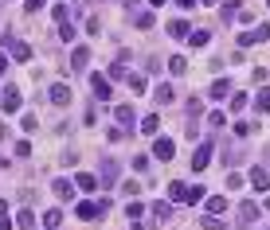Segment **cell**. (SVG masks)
<instances>
[{
  "instance_id": "obj_22",
  "label": "cell",
  "mask_w": 270,
  "mask_h": 230,
  "mask_svg": "<svg viewBox=\"0 0 270 230\" xmlns=\"http://www.w3.org/2000/svg\"><path fill=\"white\" fill-rule=\"evenodd\" d=\"M157 129H161V117H157V113H149L145 121H141V133H145V137H153Z\"/></svg>"
},
{
  "instance_id": "obj_35",
  "label": "cell",
  "mask_w": 270,
  "mask_h": 230,
  "mask_svg": "<svg viewBox=\"0 0 270 230\" xmlns=\"http://www.w3.org/2000/svg\"><path fill=\"white\" fill-rule=\"evenodd\" d=\"M121 191H125V195H137V191H141V184H137V180H125V184H121Z\"/></svg>"
},
{
  "instance_id": "obj_46",
  "label": "cell",
  "mask_w": 270,
  "mask_h": 230,
  "mask_svg": "<svg viewBox=\"0 0 270 230\" xmlns=\"http://www.w3.org/2000/svg\"><path fill=\"white\" fill-rule=\"evenodd\" d=\"M266 207H270V199H266Z\"/></svg>"
},
{
  "instance_id": "obj_18",
  "label": "cell",
  "mask_w": 270,
  "mask_h": 230,
  "mask_svg": "<svg viewBox=\"0 0 270 230\" xmlns=\"http://www.w3.org/2000/svg\"><path fill=\"white\" fill-rule=\"evenodd\" d=\"M204 203H208V215H223V211H227L223 195H211V199H204Z\"/></svg>"
},
{
  "instance_id": "obj_38",
  "label": "cell",
  "mask_w": 270,
  "mask_h": 230,
  "mask_svg": "<svg viewBox=\"0 0 270 230\" xmlns=\"http://www.w3.org/2000/svg\"><path fill=\"white\" fill-rule=\"evenodd\" d=\"M196 4H200V0H176V8H184V12H188V8H196Z\"/></svg>"
},
{
  "instance_id": "obj_36",
  "label": "cell",
  "mask_w": 270,
  "mask_h": 230,
  "mask_svg": "<svg viewBox=\"0 0 270 230\" xmlns=\"http://www.w3.org/2000/svg\"><path fill=\"white\" fill-rule=\"evenodd\" d=\"M133 172H149V160H145V156H133Z\"/></svg>"
},
{
  "instance_id": "obj_37",
  "label": "cell",
  "mask_w": 270,
  "mask_h": 230,
  "mask_svg": "<svg viewBox=\"0 0 270 230\" xmlns=\"http://www.w3.org/2000/svg\"><path fill=\"white\" fill-rule=\"evenodd\" d=\"M231 16H239V4L231 0V4H223V20H231Z\"/></svg>"
},
{
  "instance_id": "obj_9",
  "label": "cell",
  "mask_w": 270,
  "mask_h": 230,
  "mask_svg": "<svg viewBox=\"0 0 270 230\" xmlns=\"http://www.w3.org/2000/svg\"><path fill=\"white\" fill-rule=\"evenodd\" d=\"M251 187H255V191H270V176H266V168H251Z\"/></svg>"
},
{
  "instance_id": "obj_19",
  "label": "cell",
  "mask_w": 270,
  "mask_h": 230,
  "mask_svg": "<svg viewBox=\"0 0 270 230\" xmlns=\"http://www.w3.org/2000/svg\"><path fill=\"white\" fill-rule=\"evenodd\" d=\"M59 222H63V211H59V207H51V211L43 215V226L47 230H59Z\"/></svg>"
},
{
  "instance_id": "obj_16",
  "label": "cell",
  "mask_w": 270,
  "mask_h": 230,
  "mask_svg": "<svg viewBox=\"0 0 270 230\" xmlns=\"http://www.w3.org/2000/svg\"><path fill=\"white\" fill-rule=\"evenodd\" d=\"M227 94H231V82H227V78H215V86H211V101L227 98Z\"/></svg>"
},
{
  "instance_id": "obj_21",
  "label": "cell",
  "mask_w": 270,
  "mask_h": 230,
  "mask_svg": "<svg viewBox=\"0 0 270 230\" xmlns=\"http://www.w3.org/2000/svg\"><path fill=\"white\" fill-rule=\"evenodd\" d=\"M75 187H82V191H94V187H98V176H90V172H78Z\"/></svg>"
},
{
  "instance_id": "obj_45",
  "label": "cell",
  "mask_w": 270,
  "mask_h": 230,
  "mask_svg": "<svg viewBox=\"0 0 270 230\" xmlns=\"http://www.w3.org/2000/svg\"><path fill=\"white\" fill-rule=\"evenodd\" d=\"M266 8H270V0H266Z\"/></svg>"
},
{
  "instance_id": "obj_6",
  "label": "cell",
  "mask_w": 270,
  "mask_h": 230,
  "mask_svg": "<svg viewBox=\"0 0 270 230\" xmlns=\"http://www.w3.org/2000/svg\"><path fill=\"white\" fill-rule=\"evenodd\" d=\"M47 98H51V105H59V109H63V105H71V86H63V82H55Z\"/></svg>"
},
{
  "instance_id": "obj_20",
  "label": "cell",
  "mask_w": 270,
  "mask_h": 230,
  "mask_svg": "<svg viewBox=\"0 0 270 230\" xmlns=\"http://www.w3.org/2000/svg\"><path fill=\"white\" fill-rule=\"evenodd\" d=\"M16 226H20V230H35V215H31L28 207H24L20 215H16Z\"/></svg>"
},
{
  "instance_id": "obj_26",
  "label": "cell",
  "mask_w": 270,
  "mask_h": 230,
  "mask_svg": "<svg viewBox=\"0 0 270 230\" xmlns=\"http://www.w3.org/2000/svg\"><path fill=\"white\" fill-rule=\"evenodd\" d=\"M239 215L247 218V222H251V218H258V207H255V203H247V199H243V203H239Z\"/></svg>"
},
{
  "instance_id": "obj_39",
  "label": "cell",
  "mask_w": 270,
  "mask_h": 230,
  "mask_svg": "<svg viewBox=\"0 0 270 230\" xmlns=\"http://www.w3.org/2000/svg\"><path fill=\"white\" fill-rule=\"evenodd\" d=\"M43 8V0H28V12H39Z\"/></svg>"
},
{
  "instance_id": "obj_11",
  "label": "cell",
  "mask_w": 270,
  "mask_h": 230,
  "mask_svg": "<svg viewBox=\"0 0 270 230\" xmlns=\"http://www.w3.org/2000/svg\"><path fill=\"white\" fill-rule=\"evenodd\" d=\"M86 63H90V47H75V55H71V67H75V71H86Z\"/></svg>"
},
{
  "instance_id": "obj_42",
  "label": "cell",
  "mask_w": 270,
  "mask_h": 230,
  "mask_svg": "<svg viewBox=\"0 0 270 230\" xmlns=\"http://www.w3.org/2000/svg\"><path fill=\"white\" fill-rule=\"evenodd\" d=\"M149 4H153V8H161V4H165V0H149Z\"/></svg>"
},
{
  "instance_id": "obj_23",
  "label": "cell",
  "mask_w": 270,
  "mask_h": 230,
  "mask_svg": "<svg viewBox=\"0 0 270 230\" xmlns=\"http://www.w3.org/2000/svg\"><path fill=\"white\" fill-rule=\"evenodd\" d=\"M208 39H211V35L204 28H192V35H188V43H192V47H208Z\"/></svg>"
},
{
  "instance_id": "obj_15",
  "label": "cell",
  "mask_w": 270,
  "mask_h": 230,
  "mask_svg": "<svg viewBox=\"0 0 270 230\" xmlns=\"http://www.w3.org/2000/svg\"><path fill=\"white\" fill-rule=\"evenodd\" d=\"M114 117H118L121 129H129V125H133V109H129V105H118V109H114Z\"/></svg>"
},
{
  "instance_id": "obj_24",
  "label": "cell",
  "mask_w": 270,
  "mask_h": 230,
  "mask_svg": "<svg viewBox=\"0 0 270 230\" xmlns=\"http://www.w3.org/2000/svg\"><path fill=\"white\" fill-rule=\"evenodd\" d=\"M55 31H59V39H63V43H71V39H75V28H71V20L55 24Z\"/></svg>"
},
{
  "instance_id": "obj_32",
  "label": "cell",
  "mask_w": 270,
  "mask_h": 230,
  "mask_svg": "<svg viewBox=\"0 0 270 230\" xmlns=\"http://www.w3.org/2000/svg\"><path fill=\"white\" fill-rule=\"evenodd\" d=\"M51 16H55V24H63V20H71V8H67V4H55Z\"/></svg>"
},
{
  "instance_id": "obj_8",
  "label": "cell",
  "mask_w": 270,
  "mask_h": 230,
  "mask_svg": "<svg viewBox=\"0 0 270 230\" xmlns=\"http://www.w3.org/2000/svg\"><path fill=\"white\" fill-rule=\"evenodd\" d=\"M270 35V28H255V31H243L239 35V47H251V43H262Z\"/></svg>"
},
{
  "instance_id": "obj_14",
  "label": "cell",
  "mask_w": 270,
  "mask_h": 230,
  "mask_svg": "<svg viewBox=\"0 0 270 230\" xmlns=\"http://www.w3.org/2000/svg\"><path fill=\"white\" fill-rule=\"evenodd\" d=\"M51 187H55V195H59V203H67L71 195H75V184H67V180H55Z\"/></svg>"
},
{
  "instance_id": "obj_44",
  "label": "cell",
  "mask_w": 270,
  "mask_h": 230,
  "mask_svg": "<svg viewBox=\"0 0 270 230\" xmlns=\"http://www.w3.org/2000/svg\"><path fill=\"white\" fill-rule=\"evenodd\" d=\"M129 230H141V226H137V222H133V226H129Z\"/></svg>"
},
{
  "instance_id": "obj_10",
  "label": "cell",
  "mask_w": 270,
  "mask_h": 230,
  "mask_svg": "<svg viewBox=\"0 0 270 230\" xmlns=\"http://www.w3.org/2000/svg\"><path fill=\"white\" fill-rule=\"evenodd\" d=\"M168 35H172V39H188V35H192L188 20H172V24H168Z\"/></svg>"
},
{
  "instance_id": "obj_31",
  "label": "cell",
  "mask_w": 270,
  "mask_h": 230,
  "mask_svg": "<svg viewBox=\"0 0 270 230\" xmlns=\"http://www.w3.org/2000/svg\"><path fill=\"white\" fill-rule=\"evenodd\" d=\"M243 109H247V94H235L231 98V113H243Z\"/></svg>"
},
{
  "instance_id": "obj_27",
  "label": "cell",
  "mask_w": 270,
  "mask_h": 230,
  "mask_svg": "<svg viewBox=\"0 0 270 230\" xmlns=\"http://www.w3.org/2000/svg\"><path fill=\"white\" fill-rule=\"evenodd\" d=\"M184 67H188L184 55H172V59H168V71H172V74H184Z\"/></svg>"
},
{
  "instance_id": "obj_1",
  "label": "cell",
  "mask_w": 270,
  "mask_h": 230,
  "mask_svg": "<svg viewBox=\"0 0 270 230\" xmlns=\"http://www.w3.org/2000/svg\"><path fill=\"white\" fill-rule=\"evenodd\" d=\"M102 211H110V203H106V199L102 203H78V207H75V215L82 218V222H94Z\"/></svg>"
},
{
  "instance_id": "obj_13",
  "label": "cell",
  "mask_w": 270,
  "mask_h": 230,
  "mask_svg": "<svg viewBox=\"0 0 270 230\" xmlns=\"http://www.w3.org/2000/svg\"><path fill=\"white\" fill-rule=\"evenodd\" d=\"M153 98H157V105H168V101L176 98V94H172V86H168V82H161V86L153 90Z\"/></svg>"
},
{
  "instance_id": "obj_43",
  "label": "cell",
  "mask_w": 270,
  "mask_h": 230,
  "mask_svg": "<svg viewBox=\"0 0 270 230\" xmlns=\"http://www.w3.org/2000/svg\"><path fill=\"white\" fill-rule=\"evenodd\" d=\"M200 4H215V0H200Z\"/></svg>"
},
{
  "instance_id": "obj_33",
  "label": "cell",
  "mask_w": 270,
  "mask_h": 230,
  "mask_svg": "<svg viewBox=\"0 0 270 230\" xmlns=\"http://www.w3.org/2000/svg\"><path fill=\"white\" fill-rule=\"evenodd\" d=\"M129 86H133L137 94H145V78H141V74H129Z\"/></svg>"
},
{
  "instance_id": "obj_3",
  "label": "cell",
  "mask_w": 270,
  "mask_h": 230,
  "mask_svg": "<svg viewBox=\"0 0 270 230\" xmlns=\"http://www.w3.org/2000/svg\"><path fill=\"white\" fill-rule=\"evenodd\" d=\"M211 148H215V141H204L200 148H196V156H192V172H204L211 164Z\"/></svg>"
},
{
  "instance_id": "obj_5",
  "label": "cell",
  "mask_w": 270,
  "mask_h": 230,
  "mask_svg": "<svg viewBox=\"0 0 270 230\" xmlns=\"http://www.w3.org/2000/svg\"><path fill=\"white\" fill-rule=\"evenodd\" d=\"M0 105H4L8 113H16V109L24 105V98H20V90H16V86H8V90H4V94H0Z\"/></svg>"
},
{
  "instance_id": "obj_25",
  "label": "cell",
  "mask_w": 270,
  "mask_h": 230,
  "mask_svg": "<svg viewBox=\"0 0 270 230\" xmlns=\"http://www.w3.org/2000/svg\"><path fill=\"white\" fill-rule=\"evenodd\" d=\"M255 109H258V113H266V109H270V90H258V94H255Z\"/></svg>"
},
{
  "instance_id": "obj_17",
  "label": "cell",
  "mask_w": 270,
  "mask_h": 230,
  "mask_svg": "<svg viewBox=\"0 0 270 230\" xmlns=\"http://www.w3.org/2000/svg\"><path fill=\"white\" fill-rule=\"evenodd\" d=\"M168 199L172 203H188V187L184 184H168Z\"/></svg>"
},
{
  "instance_id": "obj_12",
  "label": "cell",
  "mask_w": 270,
  "mask_h": 230,
  "mask_svg": "<svg viewBox=\"0 0 270 230\" xmlns=\"http://www.w3.org/2000/svg\"><path fill=\"white\" fill-rule=\"evenodd\" d=\"M102 180H106V184H114V180H118V160H114V156L102 160Z\"/></svg>"
},
{
  "instance_id": "obj_34",
  "label": "cell",
  "mask_w": 270,
  "mask_h": 230,
  "mask_svg": "<svg viewBox=\"0 0 270 230\" xmlns=\"http://www.w3.org/2000/svg\"><path fill=\"white\" fill-rule=\"evenodd\" d=\"M200 199H204V187L192 184V187H188V203H200Z\"/></svg>"
},
{
  "instance_id": "obj_30",
  "label": "cell",
  "mask_w": 270,
  "mask_h": 230,
  "mask_svg": "<svg viewBox=\"0 0 270 230\" xmlns=\"http://www.w3.org/2000/svg\"><path fill=\"white\" fill-rule=\"evenodd\" d=\"M208 125H211V129H223L227 121H223V113H219V109H211V113H208Z\"/></svg>"
},
{
  "instance_id": "obj_29",
  "label": "cell",
  "mask_w": 270,
  "mask_h": 230,
  "mask_svg": "<svg viewBox=\"0 0 270 230\" xmlns=\"http://www.w3.org/2000/svg\"><path fill=\"white\" fill-rule=\"evenodd\" d=\"M153 215H157L161 222H165V218L172 215V207H168V203H153Z\"/></svg>"
},
{
  "instance_id": "obj_2",
  "label": "cell",
  "mask_w": 270,
  "mask_h": 230,
  "mask_svg": "<svg viewBox=\"0 0 270 230\" xmlns=\"http://www.w3.org/2000/svg\"><path fill=\"white\" fill-rule=\"evenodd\" d=\"M4 47L12 51V59H16V63H31V47H28V43H20L16 35H4Z\"/></svg>"
},
{
  "instance_id": "obj_4",
  "label": "cell",
  "mask_w": 270,
  "mask_h": 230,
  "mask_svg": "<svg viewBox=\"0 0 270 230\" xmlns=\"http://www.w3.org/2000/svg\"><path fill=\"white\" fill-rule=\"evenodd\" d=\"M90 90H94V98H102V101L114 98V94H110V78H106V74H90Z\"/></svg>"
},
{
  "instance_id": "obj_40",
  "label": "cell",
  "mask_w": 270,
  "mask_h": 230,
  "mask_svg": "<svg viewBox=\"0 0 270 230\" xmlns=\"http://www.w3.org/2000/svg\"><path fill=\"white\" fill-rule=\"evenodd\" d=\"M0 230H12V222H8V218H4V215H0Z\"/></svg>"
},
{
  "instance_id": "obj_28",
  "label": "cell",
  "mask_w": 270,
  "mask_h": 230,
  "mask_svg": "<svg viewBox=\"0 0 270 230\" xmlns=\"http://www.w3.org/2000/svg\"><path fill=\"white\" fill-rule=\"evenodd\" d=\"M133 24L137 28H153V12H133Z\"/></svg>"
},
{
  "instance_id": "obj_7",
  "label": "cell",
  "mask_w": 270,
  "mask_h": 230,
  "mask_svg": "<svg viewBox=\"0 0 270 230\" xmlns=\"http://www.w3.org/2000/svg\"><path fill=\"white\" fill-rule=\"evenodd\" d=\"M153 152H157V160H172V156H176V144L168 141V137H157V144H153Z\"/></svg>"
},
{
  "instance_id": "obj_41",
  "label": "cell",
  "mask_w": 270,
  "mask_h": 230,
  "mask_svg": "<svg viewBox=\"0 0 270 230\" xmlns=\"http://www.w3.org/2000/svg\"><path fill=\"white\" fill-rule=\"evenodd\" d=\"M4 71H8V59H4V55H0V74H4Z\"/></svg>"
}]
</instances>
